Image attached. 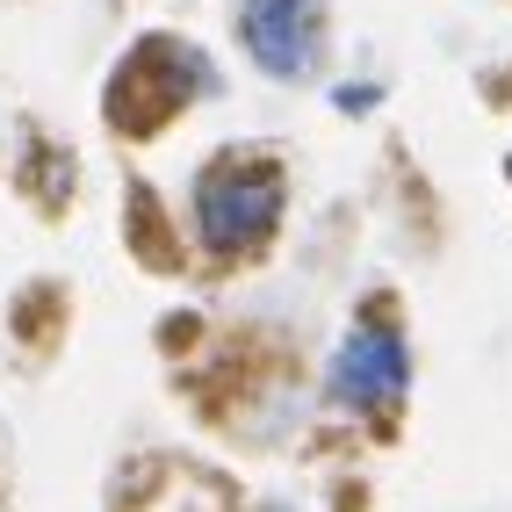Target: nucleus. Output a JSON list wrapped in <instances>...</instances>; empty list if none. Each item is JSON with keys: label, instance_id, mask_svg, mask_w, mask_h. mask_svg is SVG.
Listing matches in <instances>:
<instances>
[{"label": "nucleus", "instance_id": "f257e3e1", "mask_svg": "<svg viewBox=\"0 0 512 512\" xmlns=\"http://www.w3.org/2000/svg\"><path fill=\"white\" fill-rule=\"evenodd\" d=\"M289 210V181L260 152H217L188 188V231L210 260H246L275 238Z\"/></svg>", "mask_w": 512, "mask_h": 512}, {"label": "nucleus", "instance_id": "f03ea898", "mask_svg": "<svg viewBox=\"0 0 512 512\" xmlns=\"http://www.w3.org/2000/svg\"><path fill=\"white\" fill-rule=\"evenodd\" d=\"M412 390V347L390 318H354L325 361V397L354 419H390Z\"/></svg>", "mask_w": 512, "mask_h": 512}, {"label": "nucleus", "instance_id": "7ed1b4c3", "mask_svg": "<svg viewBox=\"0 0 512 512\" xmlns=\"http://www.w3.org/2000/svg\"><path fill=\"white\" fill-rule=\"evenodd\" d=\"M231 22L267 80H311L325 65V0H238Z\"/></svg>", "mask_w": 512, "mask_h": 512}, {"label": "nucleus", "instance_id": "20e7f679", "mask_svg": "<svg viewBox=\"0 0 512 512\" xmlns=\"http://www.w3.org/2000/svg\"><path fill=\"white\" fill-rule=\"evenodd\" d=\"M332 101H339V109H347V116H354V109H361V101H375V87H339Z\"/></svg>", "mask_w": 512, "mask_h": 512}]
</instances>
